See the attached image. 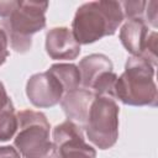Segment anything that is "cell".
Segmentation results:
<instances>
[{
	"instance_id": "16",
	"label": "cell",
	"mask_w": 158,
	"mask_h": 158,
	"mask_svg": "<svg viewBox=\"0 0 158 158\" xmlns=\"http://www.w3.org/2000/svg\"><path fill=\"white\" fill-rule=\"evenodd\" d=\"M9 38L2 27H0V65H2L9 57Z\"/></svg>"
},
{
	"instance_id": "11",
	"label": "cell",
	"mask_w": 158,
	"mask_h": 158,
	"mask_svg": "<svg viewBox=\"0 0 158 158\" xmlns=\"http://www.w3.org/2000/svg\"><path fill=\"white\" fill-rule=\"evenodd\" d=\"M80 72L81 86L84 89L91 90L94 84L106 73L114 72V65L110 58L101 53H93L84 57L78 65Z\"/></svg>"
},
{
	"instance_id": "8",
	"label": "cell",
	"mask_w": 158,
	"mask_h": 158,
	"mask_svg": "<svg viewBox=\"0 0 158 158\" xmlns=\"http://www.w3.org/2000/svg\"><path fill=\"white\" fill-rule=\"evenodd\" d=\"M26 95L33 106L48 109L60 102L64 89L59 80L51 72L46 70L30 77L26 84Z\"/></svg>"
},
{
	"instance_id": "3",
	"label": "cell",
	"mask_w": 158,
	"mask_h": 158,
	"mask_svg": "<svg viewBox=\"0 0 158 158\" xmlns=\"http://www.w3.org/2000/svg\"><path fill=\"white\" fill-rule=\"evenodd\" d=\"M47 1H19L15 10L0 20V27L7 35L9 43L16 53H26L32 47L35 33L46 27Z\"/></svg>"
},
{
	"instance_id": "18",
	"label": "cell",
	"mask_w": 158,
	"mask_h": 158,
	"mask_svg": "<svg viewBox=\"0 0 158 158\" xmlns=\"http://www.w3.org/2000/svg\"><path fill=\"white\" fill-rule=\"evenodd\" d=\"M0 158H22L16 148L11 146H1L0 147Z\"/></svg>"
},
{
	"instance_id": "13",
	"label": "cell",
	"mask_w": 158,
	"mask_h": 158,
	"mask_svg": "<svg viewBox=\"0 0 158 158\" xmlns=\"http://www.w3.org/2000/svg\"><path fill=\"white\" fill-rule=\"evenodd\" d=\"M17 131V116L14 105L0 112V142H6Z\"/></svg>"
},
{
	"instance_id": "15",
	"label": "cell",
	"mask_w": 158,
	"mask_h": 158,
	"mask_svg": "<svg viewBox=\"0 0 158 158\" xmlns=\"http://www.w3.org/2000/svg\"><path fill=\"white\" fill-rule=\"evenodd\" d=\"M158 2L157 1H148L146 2V7H144V14H146V23L151 25L153 28H157L158 26Z\"/></svg>"
},
{
	"instance_id": "1",
	"label": "cell",
	"mask_w": 158,
	"mask_h": 158,
	"mask_svg": "<svg viewBox=\"0 0 158 158\" xmlns=\"http://www.w3.org/2000/svg\"><path fill=\"white\" fill-rule=\"evenodd\" d=\"M122 21L120 1H89L77 9L70 30L79 44H90L115 35Z\"/></svg>"
},
{
	"instance_id": "12",
	"label": "cell",
	"mask_w": 158,
	"mask_h": 158,
	"mask_svg": "<svg viewBox=\"0 0 158 158\" xmlns=\"http://www.w3.org/2000/svg\"><path fill=\"white\" fill-rule=\"evenodd\" d=\"M47 70L59 80L64 89V94L80 88L81 79L78 65L73 63H56L52 64Z\"/></svg>"
},
{
	"instance_id": "4",
	"label": "cell",
	"mask_w": 158,
	"mask_h": 158,
	"mask_svg": "<svg viewBox=\"0 0 158 158\" xmlns=\"http://www.w3.org/2000/svg\"><path fill=\"white\" fill-rule=\"evenodd\" d=\"M17 116V131L14 146L22 158H44L54 148L49 139L51 126L44 114L35 110H21Z\"/></svg>"
},
{
	"instance_id": "6",
	"label": "cell",
	"mask_w": 158,
	"mask_h": 158,
	"mask_svg": "<svg viewBox=\"0 0 158 158\" xmlns=\"http://www.w3.org/2000/svg\"><path fill=\"white\" fill-rule=\"evenodd\" d=\"M120 41L132 56L147 59L157 65V31H149L144 19L127 20L120 30Z\"/></svg>"
},
{
	"instance_id": "14",
	"label": "cell",
	"mask_w": 158,
	"mask_h": 158,
	"mask_svg": "<svg viewBox=\"0 0 158 158\" xmlns=\"http://www.w3.org/2000/svg\"><path fill=\"white\" fill-rule=\"evenodd\" d=\"M147 1L142 0H132V1H120L123 19L132 20V19H143L144 7Z\"/></svg>"
},
{
	"instance_id": "9",
	"label": "cell",
	"mask_w": 158,
	"mask_h": 158,
	"mask_svg": "<svg viewBox=\"0 0 158 158\" xmlns=\"http://www.w3.org/2000/svg\"><path fill=\"white\" fill-rule=\"evenodd\" d=\"M46 52L54 60H73L80 54V44L68 27H53L46 33Z\"/></svg>"
},
{
	"instance_id": "17",
	"label": "cell",
	"mask_w": 158,
	"mask_h": 158,
	"mask_svg": "<svg viewBox=\"0 0 158 158\" xmlns=\"http://www.w3.org/2000/svg\"><path fill=\"white\" fill-rule=\"evenodd\" d=\"M19 0H10V1H2L0 0V17L5 19L7 17L17 6Z\"/></svg>"
},
{
	"instance_id": "5",
	"label": "cell",
	"mask_w": 158,
	"mask_h": 158,
	"mask_svg": "<svg viewBox=\"0 0 158 158\" xmlns=\"http://www.w3.org/2000/svg\"><path fill=\"white\" fill-rule=\"evenodd\" d=\"M120 107L115 99L95 96L84 130L88 139L99 149L111 148L118 138Z\"/></svg>"
},
{
	"instance_id": "10",
	"label": "cell",
	"mask_w": 158,
	"mask_h": 158,
	"mask_svg": "<svg viewBox=\"0 0 158 158\" xmlns=\"http://www.w3.org/2000/svg\"><path fill=\"white\" fill-rule=\"evenodd\" d=\"M94 99L95 95L90 90L84 88H78L63 95L60 100V106L68 120L75 122L78 126L84 128Z\"/></svg>"
},
{
	"instance_id": "7",
	"label": "cell",
	"mask_w": 158,
	"mask_h": 158,
	"mask_svg": "<svg viewBox=\"0 0 158 158\" xmlns=\"http://www.w3.org/2000/svg\"><path fill=\"white\" fill-rule=\"evenodd\" d=\"M52 142L62 158H96V151L85 142L83 128L68 118L53 128Z\"/></svg>"
},
{
	"instance_id": "2",
	"label": "cell",
	"mask_w": 158,
	"mask_h": 158,
	"mask_svg": "<svg viewBox=\"0 0 158 158\" xmlns=\"http://www.w3.org/2000/svg\"><path fill=\"white\" fill-rule=\"evenodd\" d=\"M154 65L147 59L131 56L126 60L123 73L115 84V99L130 106H152L158 104L154 83Z\"/></svg>"
}]
</instances>
